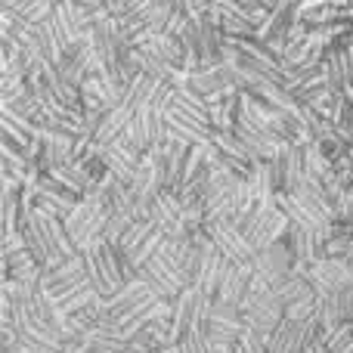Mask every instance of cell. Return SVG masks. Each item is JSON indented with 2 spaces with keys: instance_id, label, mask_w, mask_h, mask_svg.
Here are the masks:
<instances>
[{
  "instance_id": "cell-5",
  "label": "cell",
  "mask_w": 353,
  "mask_h": 353,
  "mask_svg": "<svg viewBox=\"0 0 353 353\" xmlns=\"http://www.w3.org/2000/svg\"><path fill=\"white\" fill-rule=\"evenodd\" d=\"M273 165V176H276V189L279 192H298L304 186V176H307V161H304V152L298 146H279L276 155L270 159Z\"/></svg>"
},
{
  "instance_id": "cell-6",
  "label": "cell",
  "mask_w": 353,
  "mask_h": 353,
  "mask_svg": "<svg viewBox=\"0 0 353 353\" xmlns=\"http://www.w3.org/2000/svg\"><path fill=\"white\" fill-rule=\"evenodd\" d=\"M329 236H332L329 230H313V226H304V223H292L285 232V242L294 254V263L310 267V263H316L319 257H325L323 248H325V239Z\"/></svg>"
},
{
  "instance_id": "cell-2",
  "label": "cell",
  "mask_w": 353,
  "mask_h": 353,
  "mask_svg": "<svg viewBox=\"0 0 353 353\" xmlns=\"http://www.w3.org/2000/svg\"><path fill=\"white\" fill-rule=\"evenodd\" d=\"M208 236H211V242L217 245L220 251H223L230 261L236 263H254V245H251V239L245 236V230L236 223V220L230 217H220V220H208L205 223Z\"/></svg>"
},
{
  "instance_id": "cell-13",
  "label": "cell",
  "mask_w": 353,
  "mask_h": 353,
  "mask_svg": "<svg viewBox=\"0 0 353 353\" xmlns=\"http://www.w3.org/2000/svg\"><path fill=\"white\" fill-rule=\"evenodd\" d=\"M350 325H353V316H350Z\"/></svg>"
},
{
  "instance_id": "cell-10",
  "label": "cell",
  "mask_w": 353,
  "mask_h": 353,
  "mask_svg": "<svg viewBox=\"0 0 353 353\" xmlns=\"http://www.w3.org/2000/svg\"><path fill=\"white\" fill-rule=\"evenodd\" d=\"M254 270H261V273L270 276V282L276 279V276H285L294 270V254L292 248H288V242L282 239V242H273L270 248H261L254 254Z\"/></svg>"
},
{
  "instance_id": "cell-4",
  "label": "cell",
  "mask_w": 353,
  "mask_h": 353,
  "mask_svg": "<svg viewBox=\"0 0 353 353\" xmlns=\"http://www.w3.org/2000/svg\"><path fill=\"white\" fill-rule=\"evenodd\" d=\"M239 226H242L245 236L251 239L254 251H261V248H270L273 242H282L288 226H292V220H288V214L282 211V208H276V211H257L254 208Z\"/></svg>"
},
{
  "instance_id": "cell-8",
  "label": "cell",
  "mask_w": 353,
  "mask_h": 353,
  "mask_svg": "<svg viewBox=\"0 0 353 353\" xmlns=\"http://www.w3.org/2000/svg\"><path fill=\"white\" fill-rule=\"evenodd\" d=\"M251 273H254V263H236V261H230V263H226L223 279H220L217 294H214V301H220V304L242 307L245 294H248Z\"/></svg>"
},
{
  "instance_id": "cell-7",
  "label": "cell",
  "mask_w": 353,
  "mask_h": 353,
  "mask_svg": "<svg viewBox=\"0 0 353 353\" xmlns=\"http://www.w3.org/2000/svg\"><path fill=\"white\" fill-rule=\"evenodd\" d=\"M226 263H230V257H226L223 251L211 242V236H208V242L201 245V261H199V273H195L192 285L201 288V292H208V294H217L220 279H223V273H226Z\"/></svg>"
},
{
  "instance_id": "cell-11",
  "label": "cell",
  "mask_w": 353,
  "mask_h": 353,
  "mask_svg": "<svg viewBox=\"0 0 353 353\" xmlns=\"http://www.w3.org/2000/svg\"><path fill=\"white\" fill-rule=\"evenodd\" d=\"M270 353H301L307 347V335H304V323H294V319H282L276 325V332L270 335Z\"/></svg>"
},
{
  "instance_id": "cell-12",
  "label": "cell",
  "mask_w": 353,
  "mask_h": 353,
  "mask_svg": "<svg viewBox=\"0 0 353 353\" xmlns=\"http://www.w3.org/2000/svg\"><path fill=\"white\" fill-rule=\"evenodd\" d=\"M220 353H248V350H245V347H242V344H239V341H236V344H230V347H223V350H220Z\"/></svg>"
},
{
  "instance_id": "cell-3",
  "label": "cell",
  "mask_w": 353,
  "mask_h": 353,
  "mask_svg": "<svg viewBox=\"0 0 353 353\" xmlns=\"http://www.w3.org/2000/svg\"><path fill=\"white\" fill-rule=\"evenodd\" d=\"M304 276L313 285V292L325 298V294L353 285V263L347 257H319L316 263L304 267Z\"/></svg>"
},
{
  "instance_id": "cell-9",
  "label": "cell",
  "mask_w": 353,
  "mask_h": 353,
  "mask_svg": "<svg viewBox=\"0 0 353 353\" xmlns=\"http://www.w3.org/2000/svg\"><path fill=\"white\" fill-rule=\"evenodd\" d=\"M323 298V294H319ZM353 316V285L341 288V292H332L319 301V319H323V332H332L338 325L350 323Z\"/></svg>"
},
{
  "instance_id": "cell-1",
  "label": "cell",
  "mask_w": 353,
  "mask_h": 353,
  "mask_svg": "<svg viewBox=\"0 0 353 353\" xmlns=\"http://www.w3.org/2000/svg\"><path fill=\"white\" fill-rule=\"evenodd\" d=\"M242 319L248 329H254L257 335H263L270 341L276 325L285 319V301H282L273 288H270L267 294H257V298H245L242 301Z\"/></svg>"
}]
</instances>
